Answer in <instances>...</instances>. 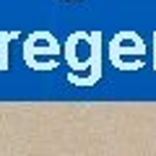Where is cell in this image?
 I'll return each instance as SVG.
<instances>
[{
  "mask_svg": "<svg viewBox=\"0 0 156 156\" xmlns=\"http://www.w3.org/2000/svg\"><path fill=\"white\" fill-rule=\"evenodd\" d=\"M60 52L57 47V39L47 31H37L26 39V44H23V57L31 68L37 70H50L55 68V57Z\"/></svg>",
  "mask_w": 156,
  "mask_h": 156,
  "instance_id": "1",
  "label": "cell"
},
{
  "mask_svg": "<svg viewBox=\"0 0 156 156\" xmlns=\"http://www.w3.org/2000/svg\"><path fill=\"white\" fill-rule=\"evenodd\" d=\"M146 47H143V39L138 37V34H130V31H122L117 34L115 39H112L109 44V57L112 62H115L117 68H122V70H133V65H130L128 57H143Z\"/></svg>",
  "mask_w": 156,
  "mask_h": 156,
  "instance_id": "2",
  "label": "cell"
},
{
  "mask_svg": "<svg viewBox=\"0 0 156 156\" xmlns=\"http://www.w3.org/2000/svg\"><path fill=\"white\" fill-rule=\"evenodd\" d=\"M91 47H94V55H91V76L83 78V81H76V83H81V86L94 83V81H99V76H101V70H99V65H101V34L99 31L91 34Z\"/></svg>",
  "mask_w": 156,
  "mask_h": 156,
  "instance_id": "3",
  "label": "cell"
},
{
  "mask_svg": "<svg viewBox=\"0 0 156 156\" xmlns=\"http://www.w3.org/2000/svg\"><path fill=\"white\" fill-rule=\"evenodd\" d=\"M13 37H16V34H8V31L0 34V70L8 68V42H11Z\"/></svg>",
  "mask_w": 156,
  "mask_h": 156,
  "instance_id": "4",
  "label": "cell"
}]
</instances>
